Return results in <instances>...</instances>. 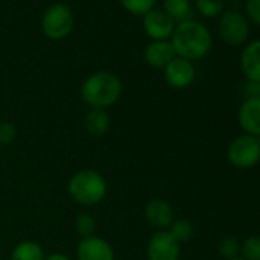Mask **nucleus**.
<instances>
[{
	"instance_id": "nucleus-7",
	"label": "nucleus",
	"mask_w": 260,
	"mask_h": 260,
	"mask_svg": "<svg viewBox=\"0 0 260 260\" xmlns=\"http://www.w3.org/2000/svg\"><path fill=\"white\" fill-rule=\"evenodd\" d=\"M146 254L149 260H179L181 243L167 230L156 231L147 243Z\"/></svg>"
},
{
	"instance_id": "nucleus-27",
	"label": "nucleus",
	"mask_w": 260,
	"mask_h": 260,
	"mask_svg": "<svg viewBox=\"0 0 260 260\" xmlns=\"http://www.w3.org/2000/svg\"><path fill=\"white\" fill-rule=\"evenodd\" d=\"M45 260H72L68 254L64 252H51V254H46L45 255Z\"/></svg>"
},
{
	"instance_id": "nucleus-8",
	"label": "nucleus",
	"mask_w": 260,
	"mask_h": 260,
	"mask_svg": "<svg viewBox=\"0 0 260 260\" xmlns=\"http://www.w3.org/2000/svg\"><path fill=\"white\" fill-rule=\"evenodd\" d=\"M164 77L170 87L182 90L193 84L196 78V69L193 61L185 60L182 57H175L164 68Z\"/></svg>"
},
{
	"instance_id": "nucleus-17",
	"label": "nucleus",
	"mask_w": 260,
	"mask_h": 260,
	"mask_svg": "<svg viewBox=\"0 0 260 260\" xmlns=\"http://www.w3.org/2000/svg\"><path fill=\"white\" fill-rule=\"evenodd\" d=\"M45 255L46 254L39 242L22 240L14 246L11 252V260H45Z\"/></svg>"
},
{
	"instance_id": "nucleus-15",
	"label": "nucleus",
	"mask_w": 260,
	"mask_h": 260,
	"mask_svg": "<svg viewBox=\"0 0 260 260\" xmlns=\"http://www.w3.org/2000/svg\"><path fill=\"white\" fill-rule=\"evenodd\" d=\"M110 127V115L106 109H90L84 116V128L92 137H103Z\"/></svg>"
},
{
	"instance_id": "nucleus-9",
	"label": "nucleus",
	"mask_w": 260,
	"mask_h": 260,
	"mask_svg": "<svg viewBox=\"0 0 260 260\" xmlns=\"http://www.w3.org/2000/svg\"><path fill=\"white\" fill-rule=\"evenodd\" d=\"M176 23L161 8H153L143 17V28L152 40H169Z\"/></svg>"
},
{
	"instance_id": "nucleus-19",
	"label": "nucleus",
	"mask_w": 260,
	"mask_h": 260,
	"mask_svg": "<svg viewBox=\"0 0 260 260\" xmlns=\"http://www.w3.org/2000/svg\"><path fill=\"white\" fill-rule=\"evenodd\" d=\"M194 8L202 17H219L225 11V0H194Z\"/></svg>"
},
{
	"instance_id": "nucleus-10",
	"label": "nucleus",
	"mask_w": 260,
	"mask_h": 260,
	"mask_svg": "<svg viewBox=\"0 0 260 260\" xmlns=\"http://www.w3.org/2000/svg\"><path fill=\"white\" fill-rule=\"evenodd\" d=\"M77 260H115V251L106 239L93 234L78 242Z\"/></svg>"
},
{
	"instance_id": "nucleus-20",
	"label": "nucleus",
	"mask_w": 260,
	"mask_h": 260,
	"mask_svg": "<svg viewBox=\"0 0 260 260\" xmlns=\"http://www.w3.org/2000/svg\"><path fill=\"white\" fill-rule=\"evenodd\" d=\"M240 257L245 260H260V236L252 234L240 243Z\"/></svg>"
},
{
	"instance_id": "nucleus-18",
	"label": "nucleus",
	"mask_w": 260,
	"mask_h": 260,
	"mask_svg": "<svg viewBox=\"0 0 260 260\" xmlns=\"http://www.w3.org/2000/svg\"><path fill=\"white\" fill-rule=\"evenodd\" d=\"M167 231L173 236V239L176 242L184 243V242H188L193 237L194 226H193V223L188 219H175Z\"/></svg>"
},
{
	"instance_id": "nucleus-14",
	"label": "nucleus",
	"mask_w": 260,
	"mask_h": 260,
	"mask_svg": "<svg viewBox=\"0 0 260 260\" xmlns=\"http://www.w3.org/2000/svg\"><path fill=\"white\" fill-rule=\"evenodd\" d=\"M240 69L248 81L260 83V39L249 42L240 55Z\"/></svg>"
},
{
	"instance_id": "nucleus-12",
	"label": "nucleus",
	"mask_w": 260,
	"mask_h": 260,
	"mask_svg": "<svg viewBox=\"0 0 260 260\" xmlns=\"http://www.w3.org/2000/svg\"><path fill=\"white\" fill-rule=\"evenodd\" d=\"M237 122L246 135L260 137V98L242 101L237 110Z\"/></svg>"
},
{
	"instance_id": "nucleus-25",
	"label": "nucleus",
	"mask_w": 260,
	"mask_h": 260,
	"mask_svg": "<svg viewBox=\"0 0 260 260\" xmlns=\"http://www.w3.org/2000/svg\"><path fill=\"white\" fill-rule=\"evenodd\" d=\"M245 16L249 23L260 26V0H245Z\"/></svg>"
},
{
	"instance_id": "nucleus-2",
	"label": "nucleus",
	"mask_w": 260,
	"mask_h": 260,
	"mask_svg": "<svg viewBox=\"0 0 260 260\" xmlns=\"http://www.w3.org/2000/svg\"><path fill=\"white\" fill-rule=\"evenodd\" d=\"M121 93L122 81L110 71L93 72L81 84V98L90 109H107L121 98Z\"/></svg>"
},
{
	"instance_id": "nucleus-23",
	"label": "nucleus",
	"mask_w": 260,
	"mask_h": 260,
	"mask_svg": "<svg viewBox=\"0 0 260 260\" xmlns=\"http://www.w3.org/2000/svg\"><path fill=\"white\" fill-rule=\"evenodd\" d=\"M217 249L223 258L230 260V258H234L240 254V243L234 237H225L219 242Z\"/></svg>"
},
{
	"instance_id": "nucleus-1",
	"label": "nucleus",
	"mask_w": 260,
	"mask_h": 260,
	"mask_svg": "<svg viewBox=\"0 0 260 260\" xmlns=\"http://www.w3.org/2000/svg\"><path fill=\"white\" fill-rule=\"evenodd\" d=\"M170 39L176 57H182L190 61L204 58L213 46V36L210 29L193 19L178 23Z\"/></svg>"
},
{
	"instance_id": "nucleus-3",
	"label": "nucleus",
	"mask_w": 260,
	"mask_h": 260,
	"mask_svg": "<svg viewBox=\"0 0 260 260\" xmlns=\"http://www.w3.org/2000/svg\"><path fill=\"white\" fill-rule=\"evenodd\" d=\"M68 191L77 204L92 207L106 198L107 181L98 170L83 169L71 176L68 182Z\"/></svg>"
},
{
	"instance_id": "nucleus-28",
	"label": "nucleus",
	"mask_w": 260,
	"mask_h": 260,
	"mask_svg": "<svg viewBox=\"0 0 260 260\" xmlns=\"http://www.w3.org/2000/svg\"><path fill=\"white\" fill-rule=\"evenodd\" d=\"M230 260H245V258H242L240 255H237V257H234V258H230Z\"/></svg>"
},
{
	"instance_id": "nucleus-29",
	"label": "nucleus",
	"mask_w": 260,
	"mask_h": 260,
	"mask_svg": "<svg viewBox=\"0 0 260 260\" xmlns=\"http://www.w3.org/2000/svg\"><path fill=\"white\" fill-rule=\"evenodd\" d=\"M0 159H2V147H0Z\"/></svg>"
},
{
	"instance_id": "nucleus-22",
	"label": "nucleus",
	"mask_w": 260,
	"mask_h": 260,
	"mask_svg": "<svg viewBox=\"0 0 260 260\" xmlns=\"http://www.w3.org/2000/svg\"><path fill=\"white\" fill-rule=\"evenodd\" d=\"M122 7L132 14H147L155 8L156 0H121Z\"/></svg>"
},
{
	"instance_id": "nucleus-30",
	"label": "nucleus",
	"mask_w": 260,
	"mask_h": 260,
	"mask_svg": "<svg viewBox=\"0 0 260 260\" xmlns=\"http://www.w3.org/2000/svg\"><path fill=\"white\" fill-rule=\"evenodd\" d=\"M257 140H258V146H260V137H257Z\"/></svg>"
},
{
	"instance_id": "nucleus-5",
	"label": "nucleus",
	"mask_w": 260,
	"mask_h": 260,
	"mask_svg": "<svg viewBox=\"0 0 260 260\" xmlns=\"http://www.w3.org/2000/svg\"><path fill=\"white\" fill-rule=\"evenodd\" d=\"M249 26L246 16L237 10L223 11L217 20V34L223 43L237 48L245 45L249 37Z\"/></svg>"
},
{
	"instance_id": "nucleus-6",
	"label": "nucleus",
	"mask_w": 260,
	"mask_h": 260,
	"mask_svg": "<svg viewBox=\"0 0 260 260\" xmlns=\"http://www.w3.org/2000/svg\"><path fill=\"white\" fill-rule=\"evenodd\" d=\"M228 162L240 170L251 169L260 161V146L257 137L242 134L236 137L226 149Z\"/></svg>"
},
{
	"instance_id": "nucleus-11",
	"label": "nucleus",
	"mask_w": 260,
	"mask_h": 260,
	"mask_svg": "<svg viewBox=\"0 0 260 260\" xmlns=\"http://www.w3.org/2000/svg\"><path fill=\"white\" fill-rule=\"evenodd\" d=\"M144 217L149 225L158 228L159 231L169 230V226L175 220V210L173 207L161 198L150 199L144 207Z\"/></svg>"
},
{
	"instance_id": "nucleus-21",
	"label": "nucleus",
	"mask_w": 260,
	"mask_h": 260,
	"mask_svg": "<svg viewBox=\"0 0 260 260\" xmlns=\"http://www.w3.org/2000/svg\"><path fill=\"white\" fill-rule=\"evenodd\" d=\"M75 230L81 237H87V236H93L95 230H96V222L93 219L92 214L89 213H80L75 217Z\"/></svg>"
},
{
	"instance_id": "nucleus-26",
	"label": "nucleus",
	"mask_w": 260,
	"mask_h": 260,
	"mask_svg": "<svg viewBox=\"0 0 260 260\" xmlns=\"http://www.w3.org/2000/svg\"><path fill=\"white\" fill-rule=\"evenodd\" d=\"M242 93H243L245 100H248V98H260V83L246 80L243 87H242Z\"/></svg>"
},
{
	"instance_id": "nucleus-16",
	"label": "nucleus",
	"mask_w": 260,
	"mask_h": 260,
	"mask_svg": "<svg viewBox=\"0 0 260 260\" xmlns=\"http://www.w3.org/2000/svg\"><path fill=\"white\" fill-rule=\"evenodd\" d=\"M162 10L176 25L185 20H191L193 16L191 0H164Z\"/></svg>"
},
{
	"instance_id": "nucleus-13",
	"label": "nucleus",
	"mask_w": 260,
	"mask_h": 260,
	"mask_svg": "<svg viewBox=\"0 0 260 260\" xmlns=\"http://www.w3.org/2000/svg\"><path fill=\"white\" fill-rule=\"evenodd\" d=\"M176 57L170 40H153L144 49V60L155 69H164Z\"/></svg>"
},
{
	"instance_id": "nucleus-4",
	"label": "nucleus",
	"mask_w": 260,
	"mask_h": 260,
	"mask_svg": "<svg viewBox=\"0 0 260 260\" xmlns=\"http://www.w3.org/2000/svg\"><path fill=\"white\" fill-rule=\"evenodd\" d=\"M75 25V16L69 5L52 4L46 8L42 17V29L46 37L61 40L71 34Z\"/></svg>"
},
{
	"instance_id": "nucleus-24",
	"label": "nucleus",
	"mask_w": 260,
	"mask_h": 260,
	"mask_svg": "<svg viewBox=\"0 0 260 260\" xmlns=\"http://www.w3.org/2000/svg\"><path fill=\"white\" fill-rule=\"evenodd\" d=\"M17 137V128L11 121H0V147L14 143Z\"/></svg>"
}]
</instances>
